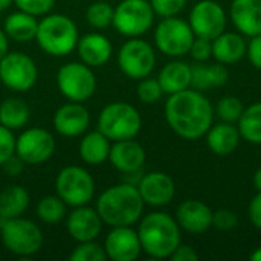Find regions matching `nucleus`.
Wrapping results in <instances>:
<instances>
[{
  "label": "nucleus",
  "mask_w": 261,
  "mask_h": 261,
  "mask_svg": "<svg viewBox=\"0 0 261 261\" xmlns=\"http://www.w3.org/2000/svg\"><path fill=\"white\" fill-rule=\"evenodd\" d=\"M142 251L156 260L170 258L180 245V226L165 213L147 214L138 228Z\"/></svg>",
  "instance_id": "7ed1b4c3"
},
{
  "label": "nucleus",
  "mask_w": 261,
  "mask_h": 261,
  "mask_svg": "<svg viewBox=\"0 0 261 261\" xmlns=\"http://www.w3.org/2000/svg\"><path fill=\"white\" fill-rule=\"evenodd\" d=\"M243 104L239 98L236 96H225L217 102L216 112L219 115V118L225 122H231L236 124L239 122L242 113H243Z\"/></svg>",
  "instance_id": "f704fd0d"
},
{
  "label": "nucleus",
  "mask_w": 261,
  "mask_h": 261,
  "mask_svg": "<svg viewBox=\"0 0 261 261\" xmlns=\"http://www.w3.org/2000/svg\"><path fill=\"white\" fill-rule=\"evenodd\" d=\"M118 66L132 80L147 78L156 66V54L150 43L135 37L125 41L118 52Z\"/></svg>",
  "instance_id": "9b49d317"
},
{
  "label": "nucleus",
  "mask_w": 261,
  "mask_h": 261,
  "mask_svg": "<svg viewBox=\"0 0 261 261\" xmlns=\"http://www.w3.org/2000/svg\"><path fill=\"white\" fill-rule=\"evenodd\" d=\"M176 222L190 234H203L213 226V210L197 199H188L177 206Z\"/></svg>",
  "instance_id": "6ab92c4d"
},
{
  "label": "nucleus",
  "mask_w": 261,
  "mask_h": 261,
  "mask_svg": "<svg viewBox=\"0 0 261 261\" xmlns=\"http://www.w3.org/2000/svg\"><path fill=\"white\" fill-rule=\"evenodd\" d=\"M154 11L147 0H122L113 11L115 29L128 38L141 37L153 26Z\"/></svg>",
  "instance_id": "1a4fd4ad"
},
{
  "label": "nucleus",
  "mask_w": 261,
  "mask_h": 261,
  "mask_svg": "<svg viewBox=\"0 0 261 261\" xmlns=\"http://www.w3.org/2000/svg\"><path fill=\"white\" fill-rule=\"evenodd\" d=\"M23 165H24V162H23L17 154H14V156H11L2 167H3V170H5L9 176H17V174L21 173Z\"/></svg>",
  "instance_id": "a18cd8bd"
},
{
  "label": "nucleus",
  "mask_w": 261,
  "mask_h": 261,
  "mask_svg": "<svg viewBox=\"0 0 261 261\" xmlns=\"http://www.w3.org/2000/svg\"><path fill=\"white\" fill-rule=\"evenodd\" d=\"M251 260L261 261V248H257V249L251 254Z\"/></svg>",
  "instance_id": "8fccbe9b"
},
{
  "label": "nucleus",
  "mask_w": 261,
  "mask_h": 261,
  "mask_svg": "<svg viewBox=\"0 0 261 261\" xmlns=\"http://www.w3.org/2000/svg\"><path fill=\"white\" fill-rule=\"evenodd\" d=\"M57 86L66 99L72 102H84L95 93L96 78L90 66L83 61H72L58 69Z\"/></svg>",
  "instance_id": "6e6552de"
},
{
  "label": "nucleus",
  "mask_w": 261,
  "mask_h": 261,
  "mask_svg": "<svg viewBox=\"0 0 261 261\" xmlns=\"http://www.w3.org/2000/svg\"><path fill=\"white\" fill-rule=\"evenodd\" d=\"M239 132L242 139L251 144H261V102L243 110L239 119Z\"/></svg>",
  "instance_id": "7c9ffc66"
},
{
  "label": "nucleus",
  "mask_w": 261,
  "mask_h": 261,
  "mask_svg": "<svg viewBox=\"0 0 261 261\" xmlns=\"http://www.w3.org/2000/svg\"><path fill=\"white\" fill-rule=\"evenodd\" d=\"M55 139L46 130L32 127L15 138V154L28 165H40L52 158Z\"/></svg>",
  "instance_id": "ddd939ff"
},
{
  "label": "nucleus",
  "mask_w": 261,
  "mask_h": 261,
  "mask_svg": "<svg viewBox=\"0 0 261 261\" xmlns=\"http://www.w3.org/2000/svg\"><path fill=\"white\" fill-rule=\"evenodd\" d=\"M196 35L188 21L174 17H165L156 26V47L168 57H184L190 54Z\"/></svg>",
  "instance_id": "9d476101"
},
{
  "label": "nucleus",
  "mask_w": 261,
  "mask_h": 261,
  "mask_svg": "<svg viewBox=\"0 0 261 261\" xmlns=\"http://www.w3.org/2000/svg\"><path fill=\"white\" fill-rule=\"evenodd\" d=\"M213 118V106L199 90L185 89L170 95L165 102V119L170 128L187 141H196L206 135Z\"/></svg>",
  "instance_id": "f257e3e1"
},
{
  "label": "nucleus",
  "mask_w": 261,
  "mask_h": 261,
  "mask_svg": "<svg viewBox=\"0 0 261 261\" xmlns=\"http://www.w3.org/2000/svg\"><path fill=\"white\" fill-rule=\"evenodd\" d=\"M246 55L252 66L261 70V34L251 37V41L246 47Z\"/></svg>",
  "instance_id": "79ce46f5"
},
{
  "label": "nucleus",
  "mask_w": 261,
  "mask_h": 261,
  "mask_svg": "<svg viewBox=\"0 0 261 261\" xmlns=\"http://www.w3.org/2000/svg\"><path fill=\"white\" fill-rule=\"evenodd\" d=\"M170 258L173 261H197L199 260V254L187 245H179L174 252L170 255Z\"/></svg>",
  "instance_id": "37998d69"
},
{
  "label": "nucleus",
  "mask_w": 261,
  "mask_h": 261,
  "mask_svg": "<svg viewBox=\"0 0 261 261\" xmlns=\"http://www.w3.org/2000/svg\"><path fill=\"white\" fill-rule=\"evenodd\" d=\"M15 154V136L12 130L0 124V167Z\"/></svg>",
  "instance_id": "ea45409f"
},
{
  "label": "nucleus",
  "mask_w": 261,
  "mask_h": 261,
  "mask_svg": "<svg viewBox=\"0 0 261 261\" xmlns=\"http://www.w3.org/2000/svg\"><path fill=\"white\" fill-rule=\"evenodd\" d=\"M110 139H107L99 130L90 132L83 136L78 151L80 158L89 165H99L109 159L110 153Z\"/></svg>",
  "instance_id": "cd10ccee"
},
{
  "label": "nucleus",
  "mask_w": 261,
  "mask_h": 261,
  "mask_svg": "<svg viewBox=\"0 0 261 261\" xmlns=\"http://www.w3.org/2000/svg\"><path fill=\"white\" fill-rule=\"evenodd\" d=\"M0 236L3 246L17 257H32L43 246L41 229L21 216L5 220L0 226Z\"/></svg>",
  "instance_id": "423d86ee"
},
{
  "label": "nucleus",
  "mask_w": 261,
  "mask_h": 261,
  "mask_svg": "<svg viewBox=\"0 0 261 261\" xmlns=\"http://www.w3.org/2000/svg\"><path fill=\"white\" fill-rule=\"evenodd\" d=\"M38 80L34 60L23 52H8L0 61V81L14 92L31 90Z\"/></svg>",
  "instance_id": "f8f14e48"
},
{
  "label": "nucleus",
  "mask_w": 261,
  "mask_h": 261,
  "mask_svg": "<svg viewBox=\"0 0 261 261\" xmlns=\"http://www.w3.org/2000/svg\"><path fill=\"white\" fill-rule=\"evenodd\" d=\"M102 225L104 222L101 220L98 211L87 205L75 206L66 222L69 236L78 243L96 240L102 231Z\"/></svg>",
  "instance_id": "f3484780"
},
{
  "label": "nucleus",
  "mask_w": 261,
  "mask_h": 261,
  "mask_svg": "<svg viewBox=\"0 0 261 261\" xmlns=\"http://www.w3.org/2000/svg\"><path fill=\"white\" fill-rule=\"evenodd\" d=\"M154 14L159 17H174L177 15L187 5V0H150Z\"/></svg>",
  "instance_id": "4c0bfd02"
},
{
  "label": "nucleus",
  "mask_w": 261,
  "mask_h": 261,
  "mask_svg": "<svg viewBox=\"0 0 261 261\" xmlns=\"http://www.w3.org/2000/svg\"><path fill=\"white\" fill-rule=\"evenodd\" d=\"M188 23L196 37L214 40L226 28V12L214 0H200L193 6Z\"/></svg>",
  "instance_id": "4468645a"
},
{
  "label": "nucleus",
  "mask_w": 261,
  "mask_h": 261,
  "mask_svg": "<svg viewBox=\"0 0 261 261\" xmlns=\"http://www.w3.org/2000/svg\"><path fill=\"white\" fill-rule=\"evenodd\" d=\"M102 246L107 258L113 261H135L142 251L138 231L132 226L112 228Z\"/></svg>",
  "instance_id": "2eb2a0df"
},
{
  "label": "nucleus",
  "mask_w": 261,
  "mask_h": 261,
  "mask_svg": "<svg viewBox=\"0 0 261 261\" xmlns=\"http://www.w3.org/2000/svg\"><path fill=\"white\" fill-rule=\"evenodd\" d=\"M37 28H38L37 17L23 12L20 9L17 12L9 14L3 23V31L6 37L17 43H28L35 40Z\"/></svg>",
  "instance_id": "bb28decb"
},
{
  "label": "nucleus",
  "mask_w": 261,
  "mask_h": 261,
  "mask_svg": "<svg viewBox=\"0 0 261 261\" xmlns=\"http://www.w3.org/2000/svg\"><path fill=\"white\" fill-rule=\"evenodd\" d=\"M191 86L196 90H210L214 87H222L228 83L229 78L226 64H222L219 61H197L191 66Z\"/></svg>",
  "instance_id": "b1692460"
},
{
  "label": "nucleus",
  "mask_w": 261,
  "mask_h": 261,
  "mask_svg": "<svg viewBox=\"0 0 261 261\" xmlns=\"http://www.w3.org/2000/svg\"><path fill=\"white\" fill-rule=\"evenodd\" d=\"M252 182H254V187H255V190H257V191H261V167L258 168V170H257V171H255Z\"/></svg>",
  "instance_id": "de8ad7c7"
},
{
  "label": "nucleus",
  "mask_w": 261,
  "mask_h": 261,
  "mask_svg": "<svg viewBox=\"0 0 261 261\" xmlns=\"http://www.w3.org/2000/svg\"><path fill=\"white\" fill-rule=\"evenodd\" d=\"M136 187L144 203L150 206H165L173 200L176 194L174 180L171 179V176L162 171L147 173L139 179Z\"/></svg>",
  "instance_id": "dca6fc26"
},
{
  "label": "nucleus",
  "mask_w": 261,
  "mask_h": 261,
  "mask_svg": "<svg viewBox=\"0 0 261 261\" xmlns=\"http://www.w3.org/2000/svg\"><path fill=\"white\" fill-rule=\"evenodd\" d=\"M246 41L237 32H222L213 40V57L222 64H234L246 55Z\"/></svg>",
  "instance_id": "393cba45"
},
{
  "label": "nucleus",
  "mask_w": 261,
  "mask_h": 261,
  "mask_svg": "<svg viewBox=\"0 0 261 261\" xmlns=\"http://www.w3.org/2000/svg\"><path fill=\"white\" fill-rule=\"evenodd\" d=\"M75 49L78 50L81 61L90 67L104 66L113 54L110 40L106 35L98 34V32H92L78 38Z\"/></svg>",
  "instance_id": "412c9836"
},
{
  "label": "nucleus",
  "mask_w": 261,
  "mask_h": 261,
  "mask_svg": "<svg viewBox=\"0 0 261 261\" xmlns=\"http://www.w3.org/2000/svg\"><path fill=\"white\" fill-rule=\"evenodd\" d=\"M240 132L231 122L222 121L220 124L211 125L206 132V144L208 148L217 156L232 154L240 145Z\"/></svg>",
  "instance_id": "5701e85b"
},
{
  "label": "nucleus",
  "mask_w": 261,
  "mask_h": 261,
  "mask_svg": "<svg viewBox=\"0 0 261 261\" xmlns=\"http://www.w3.org/2000/svg\"><path fill=\"white\" fill-rule=\"evenodd\" d=\"M191 66L184 61H171L165 64L158 76V81L167 95H173L190 89L191 86Z\"/></svg>",
  "instance_id": "a878e982"
},
{
  "label": "nucleus",
  "mask_w": 261,
  "mask_h": 261,
  "mask_svg": "<svg viewBox=\"0 0 261 261\" xmlns=\"http://www.w3.org/2000/svg\"><path fill=\"white\" fill-rule=\"evenodd\" d=\"M17 9L28 12L31 15L40 17L49 14V11L54 8L55 0H14Z\"/></svg>",
  "instance_id": "e433bc0d"
},
{
  "label": "nucleus",
  "mask_w": 261,
  "mask_h": 261,
  "mask_svg": "<svg viewBox=\"0 0 261 261\" xmlns=\"http://www.w3.org/2000/svg\"><path fill=\"white\" fill-rule=\"evenodd\" d=\"M29 206V194L20 185L6 187L0 193V219L2 223L8 219L20 217ZM2 226V225H0Z\"/></svg>",
  "instance_id": "c85d7f7f"
},
{
  "label": "nucleus",
  "mask_w": 261,
  "mask_h": 261,
  "mask_svg": "<svg viewBox=\"0 0 261 261\" xmlns=\"http://www.w3.org/2000/svg\"><path fill=\"white\" fill-rule=\"evenodd\" d=\"M66 216V203L58 196H44L37 205V217L46 225H57Z\"/></svg>",
  "instance_id": "2f4dec72"
},
{
  "label": "nucleus",
  "mask_w": 261,
  "mask_h": 261,
  "mask_svg": "<svg viewBox=\"0 0 261 261\" xmlns=\"http://www.w3.org/2000/svg\"><path fill=\"white\" fill-rule=\"evenodd\" d=\"M249 219L257 229H261V191L252 197L249 203Z\"/></svg>",
  "instance_id": "c03bdc74"
},
{
  "label": "nucleus",
  "mask_w": 261,
  "mask_h": 261,
  "mask_svg": "<svg viewBox=\"0 0 261 261\" xmlns=\"http://www.w3.org/2000/svg\"><path fill=\"white\" fill-rule=\"evenodd\" d=\"M8 40H9V38L6 37L5 31L0 29V61H2V58L9 52V41H8Z\"/></svg>",
  "instance_id": "49530a36"
},
{
  "label": "nucleus",
  "mask_w": 261,
  "mask_h": 261,
  "mask_svg": "<svg viewBox=\"0 0 261 261\" xmlns=\"http://www.w3.org/2000/svg\"><path fill=\"white\" fill-rule=\"evenodd\" d=\"M164 95V90L159 84L158 80L153 78H142L139 80L138 84V98L141 99V102L144 104H154L158 102Z\"/></svg>",
  "instance_id": "c9c22d12"
},
{
  "label": "nucleus",
  "mask_w": 261,
  "mask_h": 261,
  "mask_svg": "<svg viewBox=\"0 0 261 261\" xmlns=\"http://www.w3.org/2000/svg\"><path fill=\"white\" fill-rule=\"evenodd\" d=\"M90 124L89 110L81 102H67L54 115V128L66 138H75L86 133Z\"/></svg>",
  "instance_id": "a211bd4d"
},
{
  "label": "nucleus",
  "mask_w": 261,
  "mask_h": 261,
  "mask_svg": "<svg viewBox=\"0 0 261 261\" xmlns=\"http://www.w3.org/2000/svg\"><path fill=\"white\" fill-rule=\"evenodd\" d=\"M144 205L138 187L124 182L101 193L96 200V211L101 220L110 228L132 226L139 222Z\"/></svg>",
  "instance_id": "f03ea898"
},
{
  "label": "nucleus",
  "mask_w": 261,
  "mask_h": 261,
  "mask_svg": "<svg viewBox=\"0 0 261 261\" xmlns=\"http://www.w3.org/2000/svg\"><path fill=\"white\" fill-rule=\"evenodd\" d=\"M191 57L196 61H206L213 57V40L208 38H202V37H196L191 49H190Z\"/></svg>",
  "instance_id": "a19ab883"
},
{
  "label": "nucleus",
  "mask_w": 261,
  "mask_h": 261,
  "mask_svg": "<svg viewBox=\"0 0 261 261\" xmlns=\"http://www.w3.org/2000/svg\"><path fill=\"white\" fill-rule=\"evenodd\" d=\"M70 261H106L107 254L104 251V246L96 243L95 240L92 242H83L80 243L72 254L69 255Z\"/></svg>",
  "instance_id": "72a5a7b5"
},
{
  "label": "nucleus",
  "mask_w": 261,
  "mask_h": 261,
  "mask_svg": "<svg viewBox=\"0 0 261 261\" xmlns=\"http://www.w3.org/2000/svg\"><path fill=\"white\" fill-rule=\"evenodd\" d=\"M141 127V115L138 109L128 102H110L98 116V130L112 142L135 139Z\"/></svg>",
  "instance_id": "39448f33"
},
{
  "label": "nucleus",
  "mask_w": 261,
  "mask_h": 261,
  "mask_svg": "<svg viewBox=\"0 0 261 261\" xmlns=\"http://www.w3.org/2000/svg\"><path fill=\"white\" fill-rule=\"evenodd\" d=\"M12 2H14V0H0V12L5 11V9H8V8L12 5Z\"/></svg>",
  "instance_id": "09e8293b"
},
{
  "label": "nucleus",
  "mask_w": 261,
  "mask_h": 261,
  "mask_svg": "<svg viewBox=\"0 0 261 261\" xmlns=\"http://www.w3.org/2000/svg\"><path fill=\"white\" fill-rule=\"evenodd\" d=\"M229 12L242 34L248 37L261 34V0H232Z\"/></svg>",
  "instance_id": "4be33fe9"
},
{
  "label": "nucleus",
  "mask_w": 261,
  "mask_h": 261,
  "mask_svg": "<svg viewBox=\"0 0 261 261\" xmlns=\"http://www.w3.org/2000/svg\"><path fill=\"white\" fill-rule=\"evenodd\" d=\"M239 225V217L234 211L222 208L213 213V226L219 231H231Z\"/></svg>",
  "instance_id": "58836bf2"
},
{
  "label": "nucleus",
  "mask_w": 261,
  "mask_h": 261,
  "mask_svg": "<svg viewBox=\"0 0 261 261\" xmlns=\"http://www.w3.org/2000/svg\"><path fill=\"white\" fill-rule=\"evenodd\" d=\"M29 106L21 98H6L0 104V124L9 130H20L29 121Z\"/></svg>",
  "instance_id": "c756f323"
},
{
  "label": "nucleus",
  "mask_w": 261,
  "mask_h": 261,
  "mask_svg": "<svg viewBox=\"0 0 261 261\" xmlns=\"http://www.w3.org/2000/svg\"><path fill=\"white\" fill-rule=\"evenodd\" d=\"M113 11L107 2H95L87 8L86 20L95 29H106L113 23Z\"/></svg>",
  "instance_id": "473e14b6"
},
{
  "label": "nucleus",
  "mask_w": 261,
  "mask_h": 261,
  "mask_svg": "<svg viewBox=\"0 0 261 261\" xmlns=\"http://www.w3.org/2000/svg\"><path fill=\"white\" fill-rule=\"evenodd\" d=\"M145 150L135 139L116 141L110 147L109 159L110 164L124 174L139 173L145 164Z\"/></svg>",
  "instance_id": "aec40b11"
},
{
  "label": "nucleus",
  "mask_w": 261,
  "mask_h": 261,
  "mask_svg": "<svg viewBox=\"0 0 261 261\" xmlns=\"http://www.w3.org/2000/svg\"><path fill=\"white\" fill-rule=\"evenodd\" d=\"M55 191L67 206H83L95 196V180L83 167H64L55 179Z\"/></svg>",
  "instance_id": "0eeeda50"
},
{
  "label": "nucleus",
  "mask_w": 261,
  "mask_h": 261,
  "mask_svg": "<svg viewBox=\"0 0 261 261\" xmlns=\"http://www.w3.org/2000/svg\"><path fill=\"white\" fill-rule=\"evenodd\" d=\"M78 28L64 14H46L37 28L35 40L41 50L52 57L69 55L78 43Z\"/></svg>",
  "instance_id": "20e7f679"
}]
</instances>
